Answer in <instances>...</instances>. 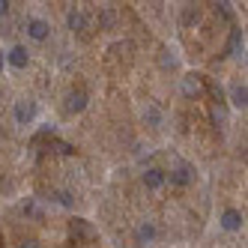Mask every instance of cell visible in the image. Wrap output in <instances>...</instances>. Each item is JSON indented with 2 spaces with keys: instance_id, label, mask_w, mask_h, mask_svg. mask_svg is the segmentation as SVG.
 <instances>
[{
  "instance_id": "14",
  "label": "cell",
  "mask_w": 248,
  "mask_h": 248,
  "mask_svg": "<svg viewBox=\"0 0 248 248\" xmlns=\"http://www.w3.org/2000/svg\"><path fill=\"white\" fill-rule=\"evenodd\" d=\"M198 18H201V9H198V6H186L183 21H186V24H191V21H198Z\"/></svg>"
},
{
  "instance_id": "9",
  "label": "cell",
  "mask_w": 248,
  "mask_h": 248,
  "mask_svg": "<svg viewBox=\"0 0 248 248\" xmlns=\"http://www.w3.org/2000/svg\"><path fill=\"white\" fill-rule=\"evenodd\" d=\"M168 180H170L173 186H183V188H186V186H191V183H194V168H191V165H180L176 170H170V173H168Z\"/></svg>"
},
{
  "instance_id": "2",
  "label": "cell",
  "mask_w": 248,
  "mask_h": 248,
  "mask_svg": "<svg viewBox=\"0 0 248 248\" xmlns=\"http://www.w3.org/2000/svg\"><path fill=\"white\" fill-rule=\"evenodd\" d=\"M24 30H27V39H33V42H45L51 36V24L45 18H27Z\"/></svg>"
},
{
  "instance_id": "6",
  "label": "cell",
  "mask_w": 248,
  "mask_h": 248,
  "mask_svg": "<svg viewBox=\"0 0 248 248\" xmlns=\"http://www.w3.org/2000/svg\"><path fill=\"white\" fill-rule=\"evenodd\" d=\"M6 63L12 69H27L30 66V51H27V45H12L6 51Z\"/></svg>"
},
{
  "instance_id": "1",
  "label": "cell",
  "mask_w": 248,
  "mask_h": 248,
  "mask_svg": "<svg viewBox=\"0 0 248 248\" xmlns=\"http://www.w3.org/2000/svg\"><path fill=\"white\" fill-rule=\"evenodd\" d=\"M36 111H39V105L33 102V99H18V102H15V108H12L18 126H30V123L36 120Z\"/></svg>"
},
{
  "instance_id": "4",
  "label": "cell",
  "mask_w": 248,
  "mask_h": 248,
  "mask_svg": "<svg viewBox=\"0 0 248 248\" xmlns=\"http://www.w3.org/2000/svg\"><path fill=\"white\" fill-rule=\"evenodd\" d=\"M140 180H144V186H147L150 191H158V188L168 186V170H162V168H147Z\"/></svg>"
},
{
  "instance_id": "16",
  "label": "cell",
  "mask_w": 248,
  "mask_h": 248,
  "mask_svg": "<svg viewBox=\"0 0 248 248\" xmlns=\"http://www.w3.org/2000/svg\"><path fill=\"white\" fill-rule=\"evenodd\" d=\"M9 15V0H0V18H6Z\"/></svg>"
},
{
  "instance_id": "11",
  "label": "cell",
  "mask_w": 248,
  "mask_h": 248,
  "mask_svg": "<svg viewBox=\"0 0 248 248\" xmlns=\"http://www.w3.org/2000/svg\"><path fill=\"white\" fill-rule=\"evenodd\" d=\"M66 27L72 30V33H84V27H87V15H84L81 9H69V15H66Z\"/></svg>"
},
{
  "instance_id": "8",
  "label": "cell",
  "mask_w": 248,
  "mask_h": 248,
  "mask_svg": "<svg viewBox=\"0 0 248 248\" xmlns=\"http://www.w3.org/2000/svg\"><path fill=\"white\" fill-rule=\"evenodd\" d=\"M155 236H158L155 221H140V224H138V230H135L138 245H150V242H155Z\"/></svg>"
},
{
  "instance_id": "13",
  "label": "cell",
  "mask_w": 248,
  "mask_h": 248,
  "mask_svg": "<svg viewBox=\"0 0 248 248\" xmlns=\"http://www.w3.org/2000/svg\"><path fill=\"white\" fill-rule=\"evenodd\" d=\"M75 230H78V233H84V236H93V227L87 224L84 218H75V221H72V233H75Z\"/></svg>"
},
{
  "instance_id": "3",
  "label": "cell",
  "mask_w": 248,
  "mask_h": 248,
  "mask_svg": "<svg viewBox=\"0 0 248 248\" xmlns=\"http://www.w3.org/2000/svg\"><path fill=\"white\" fill-rule=\"evenodd\" d=\"M180 87H183V96H186V99H201V96H203V78H201L198 72L183 75Z\"/></svg>"
},
{
  "instance_id": "15",
  "label": "cell",
  "mask_w": 248,
  "mask_h": 248,
  "mask_svg": "<svg viewBox=\"0 0 248 248\" xmlns=\"http://www.w3.org/2000/svg\"><path fill=\"white\" fill-rule=\"evenodd\" d=\"M18 248H42V245H39L36 239H21V242H18Z\"/></svg>"
},
{
  "instance_id": "10",
  "label": "cell",
  "mask_w": 248,
  "mask_h": 248,
  "mask_svg": "<svg viewBox=\"0 0 248 248\" xmlns=\"http://www.w3.org/2000/svg\"><path fill=\"white\" fill-rule=\"evenodd\" d=\"M227 96H230V105H233V108H245L248 105V87L245 84H230Z\"/></svg>"
},
{
  "instance_id": "5",
  "label": "cell",
  "mask_w": 248,
  "mask_h": 248,
  "mask_svg": "<svg viewBox=\"0 0 248 248\" xmlns=\"http://www.w3.org/2000/svg\"><path fill=\"white\" fill-rule=\"evenodd\" d=\"M87 102H90V96H87L84 90H69L66 93V114H84Z\"/></svg>"
},
{
  "instance_id": "7",
  "label": "cell",
  "mask_w": 248,
  "mask_h": 248,
  "mask_svg": "<svg viewBox=\"0 0 248 248\" xmlns=\"http://www.w3.org/2000/svg\"><path fill=\"white\" fill-rule=\"evenodd\" d=\"M218 224H221V230H227V233H236V230H242V212L239 209H224Z\"/></svg>"
},
{
  "instance_id": "12",
  "label": "cell",
  "mask_w": 248,
  "mask_h": 248,
  "mask_svg": "<svg viewBox=\"0 0 248 248\" xmlns=\"http://www.w3.org/2000/svg\"><path fill=\"white\" fill-rule=\"evenodd\" d=\"M144 123H147V126H153V129L162 126V108H158L155 102H147V108H144Z\"/></svg>"
}]
</instances>
